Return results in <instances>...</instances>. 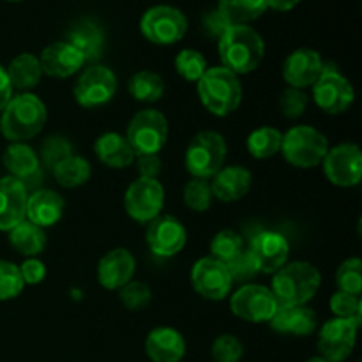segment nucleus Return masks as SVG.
<instances>
[{"instance_id":"obj_1","label":"nucleus","mask_w":362,"mask_h":362,"mask_svg":"<svg viewBox=\"0 0 362 362\" xmlns=\"http://www.w3.org/2000/svg\"><path fill=\"white\" fill-rule=\"evenodd\" d=\"M221 66L233 74H250L265 57V41L250 25H230L218 39Z\"/></svg>"},{"instance_id":"obj_2","label":"nucleus","mask_w":362,"mask_h":362,"mask_svg":"<svg viewBox=\"0 0 362 362\" xmlns=\"http://www.w3.org/2000/svg\"><path fill=\"white\" fill-rule=\"evenodd\" d=\"M48 119L46 105L30 92L13 95L0 113V133L11 144L37 136Z\"/></svg>"},{"instance_id":"obj_3","label":"nucleus","mask_w":362,"mask_h":362,"mask_svg":"<svg viewBox=\"0 0 362 362\" xmlns=\"http://www.w3.org/2000/svg\"><path fill=\"white\" fill-rule=\"evenodd\" d=\"M322 285V274L310 262H290L274 274L271 292L278 306H306Z\"/></svg>"},{"instance_id":"obj_4","label":"nucleus","mask_w":362,"mask_h":362,"mask_svg":"<svg viewBox=\"0 0 362 362\" xmlns=\"http://www.w3.org/2000/svg\"><path fill=\"white\" fill-rule=\"evenodd\" d=\"M198 98L207 112L216 117H228L243 103V85L237 74L223 66L207 67L197 81Z\"/></svg>"},{"instance_id":"obj_5","label":"nucleus","mask_w":362,"mask_h":362,"mask_svg":"<svg viewBox=\"0 0 362 362\" xmlns=\"http://www.w3.org/2000/svg\"><path fill=\"white\" fill-rule=\"evenodd\" d=\"M226 152L228 148L223 134L216 131H202L187 145L184 163L193 179L209 180L223 168Z\"/></svg>"},{"instance_id":"obj_6","label":"nucleus","mask_w":362,"mask_h":362,"mask_svg":"<svg viewBox=\"0 0 362 362\" xmlns=\"http://www.w3.org/2000/svg\"><path fill=\"white\" fill-rule=\"evenodd\" d=\"M329 141L313 126H296L283 134L281 154L296 168H315L324 161Z\"/></svg>"},{"instance_id":"obj_7","label":"nucleus","mask_w":362,"mask_h":362,"mask_svg":"<svg viewBox=\"0 0 362 362\" xmlns=\"http://www.w3.org/2000/svg\"><path fill=\"white\" fill-rule=\"evenodd\" d=\"M126 140L136 156L159 154L168 140V120L159 110H141L131 119Z\"/></svg>"},{"instance_id":"obj_8","label":"nucleus","mask_w":362,"mask_h":362,"mask_svg":"<svg viewBox=\"0 0 362 362\" xmlns=\"http://www.w3.org/2000/svg\"><path fill=\"white\" fill-rule=\"evenodd\" d=\"M141 35L158 46L179 42L187 32V18L173 6H154L144 13L140 20Z\"/></svg>"},{"instance_id":"obj_9","label":"nucleus","mask_w":362,"mask_h":362,"mask_svg":"<svg viewBox=\"0 0 362 362\" xmlns=\"http://www.w3.org/2000/svg\"><path fill=\"white\" fill-rule=\"evenodd\" d=\"M311 88H313L315 105L329 115H341L349 112L356 101V90L350 80L332 66L324 67L320 78Z\"/></svg>"},{"instance_id":"obj_10","label":"nucleus","mask_w":362,"mask_h":362,"mask_svg":"<svg viewBox=\"0 0 362 362\" xmlns=\"http://www.w3.org/2000/svg\"><path fill=\"white\" fill-rule=\"evenodd\" d=\"M230 310L240 320L251 322V324H264L272 318L278 310L274 296L271 288L264 285L246 283L235 290L230 297Z\"/></svg>"},{"instance_id":"obj_11","label":"nucleus","mask_w":362,"mask_h":362,"mask_svg":"<svg viewBox=\"0 0 362 362\" xmlns=\"http://www.w3.org/2000/svg\"><path fill=\"white\" fill-rule=\"evenodd\" d=\"M117 92V76L110 67L94 64L78 76L74 83V99L83 108H99L113 99Z\"/></svg>"},{"instance_id":"obj_12","label":"nucleus","mask_w":362,"mask_h":362,"mask_svg":"<svg viewBox=\"0 0 362 362\" xmlns=\"http://www.w3.org/2000/svg\"><path fill=\"white\" fill-rule=\"evenodd\" d=\"M165 205V187L158 179H141L129 184L124 194L126 212L138 223H151Z\"/></svg>"},{"instance_id":"obj_13","label":"nucleus","mask_w":362,"mask_h":362,"mask_svg":"<svg viewBox=\"0 0 362 362\" xmlns=\"http://www.w3.org/2000/svg\"><path fill=\"white\" fill-rule=\"evenodd\" d=\"M325 177L338 187H354L362 177V152L356 144H339L329 148L324 161Z\"/></svg>"},{"instance_id":"obj_14","label":"nucleus","mask_w":362,"mask_h":362,"mask_svg":"<svg viewBox=\"0 0 362 362\" xmlns=\"http://www.w3.org/2000/svg\"><path fill=\"white\" fill-rule=\"evenodd\" d=\"M191 285L194 292L207 300H223L233 288L228 267L212 257H204L191 269Z\"/></svg>"},{"instance_id":"obj_15","label":"nucleus","mask_w":362,"mask_h":362,"mask_svg":"<svg viewBox=\"0 0 362 362\" xmlns=\"http://www.w3.org/2000/svg\"><path fill=\"white\" fill-rule=\"evenodd\" d=\"M361 325L345 318H331L318 334V352L327 362H343L350 357L357 343Z\"/></svg>"},{"instance_id":"obj_16","label":"nucleus","mask_w":362,"mask_h":362,"mask_svg":"<svg viewBox=\"0 0 362 362\" xmlns=\"http://www.w3.org/2000/svg\"><path fill=\"white\" fill-rule=\"evenodd\" d=\"M247 253L253 258L258 272L276 274L283 265L288 264L290 244L281 233L272 230H262L251 237Z\"/></svg>"},{"instance_id":"obj_17","label":"nucleus","mask_w":362,"mask_h":362,"mask_svg":"<svg viewBox=\"0 0 362 362\" xmlns=\"http://www.w3.org/2000/svg\"><path fill=\"white\" fill-rule=\"evenodd\" d=\"M147 225L145 239L156 257L170 258L184 250L187 243V232L179 219L168 214H159Z\"/></svg>"},{"instance_id":"obj_18","label":"nucleus","mask_w":362,"mask_h":362,"mask_svg":"<svg viewBox=\"0 0 362 362\" xmlns=\"http://www.w3.org/2000/svg\"><path fill=\"white\" fill-rule=\"evenodd\" d=\"M324 67L325 64L320 53L311 48H299L290 53L283 62V78L288 87L304 90L308 87H313Z\"/></svg>"},{"instance_id":"obj_19","label":"nucleus","mask_w":362,"mask_h":362,"mask_svg":"<svg viewBox=\"0 0 362 362\" xmlns=\"http://www.w3.org/2000/svg\"><path fill=\"white\" fill-rule=\"evenodd\" d=\"M28 193L14 177L0 179V232H11L27 219Z\"/></svg>"},{"instance_id":"obj_20","label":"nucleus","mask_w":362,"mask_h":362,"mask_svg":"<svg viewBox=\"0 0 362 362\" xmlns=\"http://www.w3.org/2000/svg\"><path fill=\"white\" fill-rule=\"evenodd\" d=\"M136 260L126 247L108 251L98 264V281L106 290H120L133 279Z\"/></svg>"},{"instance_id":"obj_21","label":"nucleus","mask_w":362,"mask_h":362,"mask_svg":"<svg viewBox=\"0 0 362 362\" xmlns=\"http://www.w3.org/2000/svg\"><path fill=\"white\" fill-rule=\"evenodd\" d=\"M39 62H41L42 74L52 78H69L81 69L85 59L67 41H57L42 49Z\"/></svg>"},{"instance_id":"obj_22","label":"nucleus","mask_w":362,"mask_h":362,"mask_svg":"<svg viewBox=\"0 0 362 362\" xmlns=\"http://www.w3.org/2000/svg\"><path fill=\"white\" fill-rule=\"evenodd\" d=\"M145 354L152 362H180L186 356V341L177 329L156 327L145 339Z\"/></svg>"},{"instance_id":"obj_23","label":"nucleus","mask_w":362,"mask_h":362,"mask_svg":"<svg viewBox=\"0 0 362 362\" xmlns=\"http://www.w3.org/2000/svg\"><path fill=\"white\" fill-rule=\"evenodd\" d=\"M64 198L53 189L34 191L27 198V221L34 223L39 228H49L57 225L64 216Z\"/></svg>"},{"instance_id":"obj_24","label":"nucleus","mask_w":362,"mask_h":362,"mask_svg":"<svg viewBox=\"0 0 362 362\" xmlns=\"http://www.w3.org/2000/svg\"><path fill=\"white\" fill-rule=\"evenodd\" d=\"M253 184V175L244 166H226L221 168L214 177H212L211 189L214 198L226 202H237L246 197L247 191Z\"/></svg>"},{"instance_id":"obj_25","label":"nucleus","mask_w":362,"mask_h":362,"mask_svg":"<svg viewBox=\"0 0 362 362\" xmlns=\"http://www.w3.org/2000/svg\"><path fill=\"white\" fill-rule=\"evenodd\" d=\"M269 324L279 334L310 336L317 329L318 320L315 311L306 306H278Z\"/></svg>"},{"instance_id":"obj_26","label":"nucleus","mask_w":362,"mask_h":362,"mask_svg":"<svg viewBox=\"0 0 362 362\" xmlns=\"http://www.w3.org/2000/svg\"><path fill=\"white\" fill-rule=\"evenodd\" d=\"M66 41L81 53L85 62H92V60H98L101 57L103 46H105V34L95 21L83 18L69 28Z\"/></svg>"},{"instance_id":"obj_27","label":"nucleus","mask_w":362,"mask_h":362,"mask_svg":"<svg viewBox=\"0 0 362 362\" xmlns=\"http://www.w3.org/2000/svg\"><path fill=\"white\" fill-rule=\"evenodd\" d=\"M94 152L98 156L99 161L103 165L110 166V168H127L134 163L136 154L131 148L129 141L126 140V136L119 133H105L95 140L94 144Z\"/></svg>"},{"instance_id":"obj_28","label":"nucleus","mask_w":362,"mask_h":362,"mask_svg":"<svg viewBox=\"0 0 362 362\" xmlns=\"http://www.w3.org/2000/svg\"><path fill=\"white\" fill-rule=\"evenodd\" d=\"M2 163L9 172V177L18 180H25L35 172H39V156L35 154L30 145L23 141H14L6 147L2 154Z\"/></svg>"},{"instance_id":"obj_29","label":"nucleus","mask_w":362,"mask_h":362,"mask_svg":"<svg viewBox=\"0 0 362 362\" xmlns=\"http://www.w3.org/2000/svg\"><path fill=\"white\" fill-rule=\"evenodd\" d=\"M6 73L13 88L23 92L30 90V88L37 87L42 76L39 57H35L34 53H20L11 60Z\"/></svg>"},{"instance_id":"obj_30","label":"nucleus","mask_w":362,"mask_h":362,"mask_svg":"<svg viewBox=\"0 0 362 362\" xmlns=\"http://www.w3.org/2000/svg\"><path fill=\"white\" fill-rule=\"evenodd\" d=\"M9 244L16 253L27 258H37L46 247V232L25 219L9 232Z\"/></svg>"},{"instance_id":"obj_31","label":"nucleus","mask_w":362,"mask_h":362,"mask_svg":"<svg viewBox=\"0 0 362 362\" xmlns=\"http://www.w3.org/2000/svg\"><path fill=\"white\" fill-rule=\"evenodd\" d=\"M53 179L60 184L62 187L67 189H74V187L83 186L85 182H88L90 179V163L87 161L81 156H67L66 159H62L60 163H57L52 168Z\"/></svg>"},{"instance_id":"obj_32","label":"nucleus","mask_w":362,"mask_h":362,"mask_svg":"<svg viewBox=\"0 0 362 362\" xmlns=\"http://www.w3.org/2000/svg\"><path fill=\"white\" fill-rule=\"evenodd\" d=\"M218 11L230 25H250L267 11L265 0H219Z\"/></svg>"},{"instance_id":"obj_33","label":"nucleus","mask_w":362,"mask_h":362,"mask_svg":"<svg viewBox=\"0 0 362 362\" xmlns=\"http://www.w3.org/2000/svg\"><path fill=\"white\" fill-rule=\"evenodd\" d=\"M127 90L136 101L156 103L165 94V81L154 71H138L127 81Z\"/></svg>"},{"instance_id":"obj_34","label":"nucleus","mask_w":362,"mask_h":362,"mask_svg":"<svg viewBox=\"0 0 362 362\" xmlns=\"http://www.w3.org/2000/svg\"><path fill=\"white\" fill-rule=\"evenodd\" d=\"M281 131L271 126H262L247 136L246 147L255 159H269L281 152Z\"/></svg>"},{"instance_id":"obj_35","label":"nucleus","mask_w":362,"mask_h":362,"mask_svg":"<svg viewBox=\"0 0 362 362\" xmlns=\"http://www.w3.org/2000/svg\"><path fill=\"white\" fill-rule=\"evenodd\" d=\"M244 247V239L233 230H221L211 240V257L216 260L228 264L235 257H239Z\"/></svg>"},{"instance_id":"obj_36","label":"nucleus","mask_w":362,"mask_h":362,"mask_svg":"<svg viewBox=\"0 0 362 362\" xmlns=\"http://www.w3.org/2000/svg\"><path fill=\"white\" fill-rule=\"evenodd\" d=\"M338 292L359 296L362 293V262L361 258H349L336 271Z\"/></svg>"},{"instance_id":"obj_37","label":"nucleus","mask_w":362,"mask_h":362,"mask_svg":"<svg viewBox=\"0 0 362 362\" xmlns=\"http://www.w3.org/2000/svg\"><path fill=\"white\" fill-rule=\"evenodd\" d=\"M175 71L186 81H198L207 71V60L198 49L186 48L177 53Z\"/></svg>"},{"instance_id":"obj_38","label":"nucleus","mask_w":362,"mask_h":362,"mask_svg":"<svg viewBox=\"0 0 362 362\" xmlns=\"http://www.w3.org/2000/svg\"><path fill=\"white\" fill-rule=\"evenodd\" d=\"M184 204L187 209L194 212H205L211 209L214 194H212L211 182L204 179H191L189 182L184 186Z\"/></svg>"},{"instance_id":"obj_39","label":"nucleus","mask_w":362,"mask_h":362,"mask_svg":"<svg viewBox=\"0 0 362 362\" xmlns=\"http://www.w3.org/2000/svg\"><path fill=\"white\" fill-rule=\"evenodd\" d=\"M25 288L20 267L13 262L0 260V300L16 299Z\"/></svg>"},{"instance_id":"obj_40","label":"nucleus","mask_w":362,"mask_h":362,"mask_svg":"<svg viewBox=\"0 0 362 362\" xmlns=\"http://www.w3.org/2000/svg\"><path fill=\"white\" fill-rule=\"evenodd\" d=\"M119 292L120 303L129 311H144L152 300L151 286L144 281H134V279H131Z\"/></svg>"},{"instance_id":"obj_41","label":"nucleus","mask_w":362,"mask_h":362,"mask_svg":"<svg viewBox=\"0 0 362 362\" xmlns=\"http://www.w3.org/2000/svg\"><path fill=\"white\" fill-rule=\"evenodd\" d=\"M331 311L336 315V318H345V320L356 322L361 325L362 322V300L359 296L352 293L336 292L329 300Z\"/></svg>"},{"instance_id":"obj_42","label":"nucleus","mask_w":362,"mask_h":362,"mask_svg":"<svg viewBox=\"0 0 362 362\" xmlns=\"http://www.w3.org/2000/svg\"><path fill=\"white\" fill-rule=\"evenodd\" d=\"M211 352L216 362H239L244 346L233 334H221L214 339Z\"/></svg>"},{"instance_id":"obj_43","label":"nucleus","mask_w":362,"mask_h":362,"mask_svg":"<svg viewBox=\"0 0 362 362\" xmlns=\"http://www.w3.org/2000/svg\"><path fill=\"white\" fill-rule=\"evenodd\" d=\"M71 154H73V147H71L69 141L62 136H57V134L46 138L41 145V159L46 165V168L49 170Z\"/></svg>"},{"instance_id":"obj_44","label":"nucleus","mask_w":362,"mask_h":362,"mask_svg":"<svg viewBox=\"0 0 362 362\" xmlns=\"http://www.w3.org/2000/svg\"><path fill=\"white\" fill-rule=\"evenodd\" d=\"M308 103H310V99L304 94V90L288 87L279 99V110L286 119H299L306 112Z\"/></svg>"},{"instance_id":"obj_45","label":"nucleus","mask_w":362,"mask_h":362,"mask_svg":"<svg viewBox=\"0 0 362 362\" xmlns=\"http://www.w3.org/2000/svg\"><path fill=\"white\" fill-rule=\"evenodd\" d=\"M226 267H228L233 283H243V285H246L250 279H253L255 276L258 274L257 265H255L253 258L250 257L247 250H244L239 257L230 260L228 264H226Z\"/></svg>"},{"instance_id":"obj_46","label":"nucleus","mask_w":362,"mask_h":362,"mask_svg":"<svg viewBox=\"0 0 362 362\" xmlns=\"http://www.w3.org/2000/svg\"><path fill=\"white\" fill-rule=\"evenodd\" d=\"M25 285H39L46 278V267L37 258H27L21 265H18Z\"/></svg>"},{"instance_id":"obj_47","label":"nucleus","mask_w":362,"mask_h":362,"mask_svg":"<svg viewBox=\"0 0 362 362\" xmlns=\"http://www.w3.org/2000/svg\"><path fill=\"white\" fill-rule=\"evenodd\" d=\"M136 166L141 179H158L161 173V159L158 154L136 156Z\"/></svg>"},{"instance_id":"obj_48","label":"nucleus","mask_w":362,"mask_h":362,"mask_svg":"<svg viewBox=\"0 0 362 362\" xmlns=\"http://www.w3.org/2000/svg\"><path fill=\"white\" fill-rule=\"evenodd\" d=\"M228 27H230V23L225 20V16H223L218 9L211 11L209 14H205L204 28H205V32L211 35V37L219 39L223 34H225L226 28Z\"/></svg>"},{"instance_id":"obj_49","label":"nucleus","mask_w":362,"mask_h":362,"mask_svg":"<svg viewBox=\"0 0 362 362\" xmlns=\"http://www.w3.org/2000/svg\"><path fill=\"white\" fill-rule=\"evenodd\" d=\"M13 90L14 88L13 85H11L9 76H7L6 67L0 66V113L6 108L7 103L11 101V98H13Z\"/></svg>"},{"instance_id":"obj_50","label":"nucleus","mask_w":362,"mask_h":362,"mask_svg":"<svg viewBox=\"0 0 362 362\" xmlns=\"http://www.w3.org/2000/svg\"><path fill=\"white\" fill-rule=\"evenodd\" d=\"M299 2L300 0H265V4H267V9L279 11V13L292 11Z\"/></svg>"},{"instance_id":"obj_51","label":"nucleus","mask_w":362,"mask_h":362,"mask_svg":"<svg viewBox=\"0 0 362 362\" xmlns=\"http://www.w3.org/2000/svg\"><path fill=\"white\" fill-rule=\"evenodd\" d=\"M306 362H327L324 359V357H320V356H317V357H311V359H308Z\"/></svg>"},{"instance_id":"obj_52","label":"nucleus","mask_w":362,"mask_h":362,"mask_svg":"<svg viewBox=\"0 0 362 362\" xmlns=\"http://www.w3.org/2000/svg\"><path fill=\"white\" fill-rule=\"evenodd\" d=\"M7 2H21V0H7Z\"/></svg>"}]
</instances>
